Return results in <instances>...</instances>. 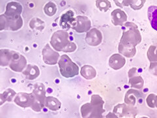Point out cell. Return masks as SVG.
<instances>
[{
    "label": "cell",
    "mask_w": 157,
    "mask_h": 118,
    "mask_svg": "<svg viewBox=\"0 0 157 118\" xmlns=\"http://www.w3.org/2000/svg\"><path fill=\"white\" fill-rule=\"evenodd\" d=\"M105 102L98 95H92L89 103H86L81 108L82 117L85 118H102L105 112L104 105Z\"/></svg>",
    "instance_id": "1"
},
{
    "label": "cell",
    "mask_w": 157,
    "mask_h": 118,
    "mask_svg": "<svg viewBox=\"0 0 157 118\" xmlns=\"http://www.w3.org/2000/svg\"><path fill=\"white\" fill-rule=\"evenodd\" d=\"M51 45L58 52L72 53L77 49L76 44L70 40L69 33L63 30H58L52 34Z\"/></svg>",
    "instance_id": "2"
},
{
    "label": "cell",
    "mask_w": 157,
    "mask_h": 118,
    "mask_svg": "<svg viewBox=\"0 0 157 118\" xmlns=\"http://www.w3.org/2000/svg\"><path fill=\"white\" fill-rule=\"evenodd\" d=\"M124 26L128 28L127 30H124L120 41L132 44L136 47L142 40L141 34L137 28V26L134 22H126Z\"/></svg>",
    "instance_id": "3"
},
{
    "label": "cell",
    "mask_w": 157,
    "mask_h": 118,
    "mask_svg": "<svg viewBox=\"0 0 157 118\" xmlns=\"http://www.w3.org/2000/svg\"><path fill=\"white\" fill-rule=\"evenodd\" d=\"M58 64L60 68V72L63 77L71 78L78 75L79 68L77 64L71 61L68 55H62L59 58Z\"/></svg>",
    "instance_id": "4"
},
{
    "label": "cell",
    "mask_w": 157,
    "mask_h": 118,
    "mask_svg": "<svg viewBox=\"0 0 157 118\" xmlns=\"http://www.w3.org/2000/svg\"><path fill=\"white\" fill-rule=\"evenodd\" d=\"M113 112L117 117H136L137 109L134 106H131L124 104H119L115 106Z\"/></svg>",
    "instance_id": "5"
},
{
    "label": "cell",
    "mask_w": 157,
    "mask_h": 118,
    "mask_svg": "<svg viewBox=\"0 0 157 118\" xmlns=\"http://www.w3.org/2000/svg\"><path fill=\"white\" fill-rule=\"evenodd\" d=\"M9 66L13 71L21 72L27 66L26 58L20 53L14 51L11 61L10 62Z\"/></svg>",
    "instance_id": "6"
},
{
    "label": "cell",
    "mask_w": 157,
    "mask_h": 118,
    "mask_svg": "<svg viewBox=\"0 0 157 118\" xmlns=\"http://www.w3.org/2000/svg\"><path fill=\"white\" fill-rule=\"evenodd\" d=\"M90 20L86 16L78 15L75 18L71 28L77 33L87 32L91 28Z\"/></svg>",
    "instance_id": "7"
},
{
    "label": "cell",
    "mask_w": 157,
    "mask_h": 118,
    "mask_svg": "<svg viewBox=\"0 0 157 118\" xmlns=\"http://www.w3.org/2000/svg\"><path fill=\"white\" fill-rule=\"evenodd\" d=\"M42 55L44 62L48 65H56L60 58L59 53L57 51H54L48 43L43 49Z\"/></svg>",
    "instance_id": "8"
},
{
    "label": "cell",
    "mask_w": 157,
    "mask_h": 118,
    "mask_svg": "<svg viewBox=\"0 0 157 118\" xmlns=\"http://www.w3.org/2000/svg\"><path fill=\"white\" fill-rule=\"evenodd\" d=\"M34 100H35V96L32 92H18L14 98V103L22 108H31L33 104Z\"/></svg>",
    "instance_id": "9"
},
{
    "label": "cell",
    "mask_w": 157,
    "mask_h": 118,
    "mask_svg": "<svg viewBox=\"0 0 157 118\" xmlns=\"http://www.w3.org/2000/svg\"><path fill=\"white\" fill-rule=\"evenodd\" d=\"M102 39L103 36L101 32L97 28H92L87 32L85 41L88 45L96 47L101 43Z\"/></svg>",
    "instance_id": "10"
},
{
    "label": "cell",
    "mask_w": 157,
    "mask_h": 118,
    "mask_svg": "<svg viewBox=\"0 0 157 118\" xmlns=\"http://www.w3.org/2000/svg\"><path fill=\"white\" fill-rule=\"evenodd\" d=\"M22 11V6L21 3L16 2H11L7 4L5 14L7 17H14L21 16Z\"/></svg>",
    "instance_id": "11"
},
{
    "label": "cell",
    "mask_w": 157,
    "mask_h": 118,
    "mask_svg": "<svg viewBox=\"0 0 157 118\" xmlns=\"http://www.w3.org/2000/svg\"><path fill=\"white\" fill-rule=\"evenodd\" d=\"M112 23L115 26H123V24L127 21V14L121 9H116L113 11L111 14Z\"/></svg>",
    "instance_id": "12"
},
{
    "label": "cell",
    "mask_w": 157,
    "mask_h": 118,
    "mask_svg": "<svg viewBox=\"0 0 157 118\" xmlns=\"http://www.w3.org/2000/svg\"><path fill=\"white\" fill-rule=\"evenodd\" d=\"M126 65V58L121 54L116 53L111 55L109 59V66L115 70H120Z\"/></svg>",
    "instance_id": "13"
},
{
    "label": "cell",
    "mask_w": 157,
    "mask_h": 118,
    "mask_svg": "<svg viewBox=\"0 0 157 118\" xmlns=\"http://www.w3.org/2000/svg\"><path fill=\"white\" fill-rule=\"evenodd\" d=\"M119 53L126 58H133L136 54V48L132 44L124 42H119Z\"/></svg>",
    "instance_id": "14"
},
{
    "label": "cell",
    "mask_w": 157,
    "mask_h": 118,
    "mask_svg": "<svg viewBox=\"0 0 157 118\" xmlns=\"http://www.w3.org/2000/svg\"><path fill=\"white\" fill-rule=\"evenodd\" d=\"M6 30L11 31H17L23 26V20L21 16L9 17H7Z\"/></svg>",
    "instance_id": "15"
},
{
    "label": "cell",
    "mask_w": 157,
    "mask_h": 118,
    "mask_svg": "<svg viewBox=\"0 0 157 118\" xmlns=\"http://www.w3.org/2000/svg\"><path fill=\"white\" fill-rule=\"evenodd\" d=\"M74 21V13L70 10L62 15L60 20V26L63 29H70Z\"/></svg>",
    "instance_id": "16"
},
{
    "label": "cell",
    "mask_w": 157,
    "mask_h": 118,
    "mask_svg": "<svg viewBox=\"0 0 157 118\" xmlns=\"http://www.w3.org/2000/svg\"><path fill=\"white\" fill-rule=\"evenodd\" d=\"M141 96V93L136 89H129L126 92L124 96V103L127 105L135 106L137 101Z\"/></svg>",
    "instance_id": "17"
},
{
    "label": "cell",
    "mask_w": 157,
    "mask_h": 118,
    "mask_svg": "<svg viewBox=\"0 0 157 118\" xmlns=\"http://www.w3.org/2000/svg\"><path fill=\"white\" fill-rule=\"evenodd\" d=\"M22 73L27 80H33L40 74V71L37 66L28 65L25 70L22 71Z\"/></svg>",
    "instance_id": "18"
},
{
    "label": "cell",
    "mask_w": 157,
    "mask_h": 118,
    "mask_svg": "<svg viewBox=\"0 0 157 118\" xmlns=\"http://www.w3.org/2000/svg\"><path fill=\"white\" fill-rule=\"evenodd\" d=\"M32 93L35 97L40 100L45 104V101L46 98V89L43 83H36L33 87V90Z\"/></svg>",
    "instance_id": "19"
},
{
    "label": "cell",
    "mask_w": 157,
    "mask_h": 118,
    "mask_svg": "<svg viewBox=\"0 0 157 118\" xmlns=\"http://www.w3.org/2000/svg\"><path fill=\"white\" fill-rule=\"evenodd\" d=\"M13 53L14 51L9 50V49H0V66H9L11 61Z\"/></svg>",
    "instance_id": "20"
},
{
    "label": "cell",
    "mask_w": 157,
    "mask_h": 118,
    "mask_svg": "<svg viewBox=\"0 0 157 118\" xmlns=\"http://www.w3.org/2000/svg\"><path fill=\"white\" fill-rule=\"evenodd\" d=\"M61 102L58 98L51 96H46L45 106L52 111H58L61 108Z\"/></svg>",
    "instance_id": "21"
},
{
    "label": "cell",
    "mask_w": 157,
    "mask_h": 118,
    "mask_svg": "<svg viewBox=\"0 0 157 118\" xmlns=\"http://www.w3.org/2000/svg\"><path fill=\"white\" fill-rule=\"evenodd\" d=\"M81 76L86 80H92L96 76V70L94 67L90 65L83 66L81 69Z\"/></svg>",
    "instance_id": "22"
},
{
    "label": "cell",
    "mask_w": 157,
    "mask_h": 118,
    "mask_svg": "<svg viewBox=\"0 0 157 118\" xmlns=\"http://www.w3.org/2000/svg\"><path fill=\"white\" fill-rule=\"evenodd\" d=\"M16 95V92L12 88H7L2 94H0V106L3 105L7 101L11 102Z\"/></svg>",
    "instance_id": "23"
},
{
    "label": "cell",
    "mask_w": 157,
    "mask_h": 118,
    "mask_svg": "<svg viewBox=\"0 0 157 118\" xmlns=\"http://www.w3.org/2000/svg\"><path fill=\"white\" fill-rule=\"evenodd\" d=\"M129 84L132 88H134L136 89H141L144 85V79L141 76L136 75L129 78Z\"/></svg>",
    "instance_id": "24"
},
{
    "label": "cell",
    "mask_w": 157,
    "mask_h": 118,
    "mask_svg": "<svg viewBox=\"0 0 157 118\" xmlns=\"http://www.w3.org/2000/svg\"><path fill=\"white\" fill-rule=\"evenodd\" d=\"M29 26L33 30L38 31H42L45 26V22L38 18H34L29 22Z\"/></svg>",
    "instance_id": "25"
},
{
    "label": "cell",
    "mask_w": 157,
    "mask_h": 118,
    "mask_svg": "<svg viewBox=\"0 0 157 118\" xmlns=\"http://www.w3.org/2000/svg\"><path fill=\"white\" fill-rule=\"evenodd\" d=\"M96 6L102 12H107L111 7V4L109 0H96Z\"/></svg>",
    "instance_id": "26"
},
{
    "label": "cell",
    "mask_w": 157,
    "mask_h": 118,
    "mask_svg": "<svg viewBox=\"0 0 157 118\" xmlns=\"http://www.w3.org/2000/svg\"><path fill=\"white\" fill-rule=\"evenodd\" d=\"M57 7L56 5L52 2L47 3L44 7V12L48 17H52L56 14Z\"/></svg>",
    "instance_id": "27"
},
{
    "label": "cell",
    "mask_w": 157,
    "mask_h": 118,
    "mask_svg": "<svg viewBox=\"0 0 157 118\" xmlns=\"http://www.w3.org/2000/svg\"><path fill=\"white\" fill-rule=\"evenodd\" d=\"M147 56L149 61L151 62H157V56H156V46L151 45L147 51Z\"/></svg>",
    "instance_id": "28"
},
{
    "label": "cell",
    "mask_w": 157,
    "mask_h": 118,
    "mask_svg": "<svg viewBox=\"0 0 157 118\" xmlns=\"http://www.w3.org/2000/svg\"><path fill=\"white\" fill-rule=\"evenodd\" d=\"M146 103L149 107L155 108L157 105V96L153 93L149 94L146 98Z\"/></svg>",
    "instance_id": "29"
},
{
    "label": "cell",
    "mask_w": 157,
    "mask_h": 118,
    "mask_svg": "<svg viewBox=\"0 0 157 118\" xmlns=\"http://www.w3.org/2000/svg\"><path fill=\"white\" fill-rule=\"evenodd\" d=\"M146 0H131L130 6L134 11H138L144 7Z\"/></svg>",
    "instance_id": "30"
},
{
    "label": "cell",
    "mask_w": 157,
    "mask_h": 118,
    "mask_svg": "<svg viewBox=\"0 0 157 118\" xmlns=\"http://www.w3.org/2000/svg\"><path fill=\"white\" fill-rule=\"evenodd\" d=\"M131 0H114V2L117 6L121 8L130 6Z\"/></svg>",
    "instance_id": "31"
},
{
    "label": "cell",
    "mask_w": 157,
    "mask_h": 118,
    "mask_svg": "<svg viewBox=\"0 0 157 118\" xmlns=\"http://www.w3.org/2000/svg\"><path fill=\"white\" fill-rule=\"evenodd\" d=\"M7 27V17L6 14H3L0 15V31L6 30Z\"/></svg>",
    "instance_id": "32"
},
{
    "label": "cell",
    "mask_w": 157,
    "mask_h": 118,
    "mask_svg": "<svg viewBox=\"0 0 157 118\" xmlns=\"http://www.w3.org/2000/svg\"><path fill=\"white\" fill-rule=\"evenodd\" d=\"M156 68H157V62H151L149 70L152 73H153V74L155 76H156Z\"/></svg>",
    "instance_id": "33"
},
{
    "label": "cell",
    "mask_w": 157,
    "mask_h": 118,
    "mask_svg": "<svg viewBox=\"0 0 157 118\" xmlns=\"http://www.w3.org/2000/svg\"><path fill=\"white\" fill-rule=\"evenodd\" d=\"M137 69L136 68L134 67V68H131L130 70L128 71V77H129V78L136 76V73H137Z\"/></svg>",
    "instance_id": "34"
}]
</instances>
